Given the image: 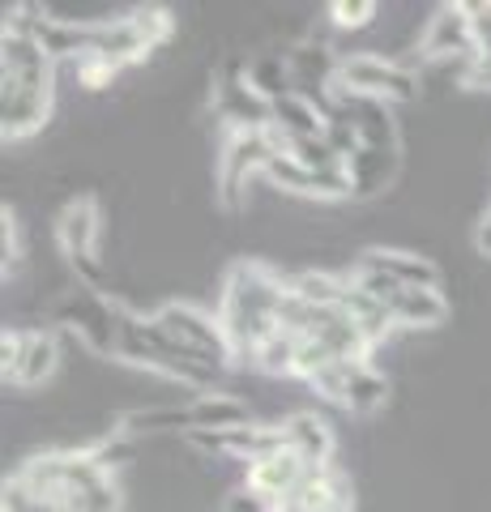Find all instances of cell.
<instances>
[{
	"label": "cell",
	"mask_w": 491,
	"mask_h": 512,
	"mask_svg": "<svg viewBox=\"0 0 491 512\" xmlns=\"http://www.w3.org/2000/svg\"><path fill=\"white\" fill-rule=\"evenodd\" d=\"M351 269H363V274L389 278L398 286H415V291H440V269L419 252H402V248H368L355 256Z\"/></svg>",
	"instance_id": "9a60e30c"
},
{
	"label": "cell",
	"mask_w": 491,
	"mask_h": 512,
	"mask_svg": "<svg viewBox=\"0 0 491 512\" xmlns=\"http://www.w3.org/2000/svg\"><path fill=\"white\" fill-rule=\"evenodd\" d=\"M342 167H346V180H351V197H376V192H385L393 180H398L402 158L389 154V150L359 146Z\"/></svg>",
	"instance_id": "d6986e66"
},
{
	"label": "cell",
	"mask_w": 491,
	"mask_h": 512,
	"mask_svg": "<svg viewBox=\"0 0 491 512\" xmlns=\"http://www.w3.org/2000/svg\"><path fill=\"white\" fill-rule=\"evenodd\" d=\"M22 487L60 512H120V483L90 448H56L22 461Z\"/></svg>",
	"instance_id": "7a4b0ae2"
},
{
	"label": "cell",
	"mask_w": 491,
	"mask_h": 512,
	"mask_svg": "<svg viewBox=\"0 0 491 512\" xmlns=\"http://www.w3.org/2000/svg\"><path fill=\"white\" fill-rule=\"evenodd\" d=\"M474 244H479V252H483V256H491V210L483 214L479 231H474Z\"/></svg>",
	"instance_id": "cb8c5ba5"
},
{
	"label": "cell",
	"mask_w": 491,
	"mask_h": 512,
	"mask_svg": "<svg viewBox=\"0 0 491 512\" xmlns=\"http://www.w3.org/2000/svg\"><path fill=\"white\" fill-rule=\"evenodd\" d=\"M312 470H316L312 461H304L299 453H291V448L282 444V448H274V453H265L261 461L244 466V487L265 495L269 504H278V500H287V495L304 483Z\"/></svg>",
	"instance_id": "2e32d148"
},
{
	"label": "cell",
	"mask_w": 491,
	"mask_h": 512,
	"mask_svg": "<svg viewBox=\"0 0 491 512\" xmlns=\"http://www.w3.org/2000/svg\"><path fill=\"white\" fill-rule=\"evenodd\" d=\"M338 90H351L380 103H406L419 94V73H410L406 64L385 60L376 52H355V56H342Z\"/></svg>",
	"instance_id": "ba28073f"
},
{
	"label": "cell",
	"mask_w": 491,
	"mask_h": 512,
	"mask_svg": "<svg viewBox=\"0 0 491 512\" xmlns=\"http://www.w3.org/2000/svg\"><path fill=\"white\" fill-rule=\"evenodd\" d=\"M214 111L223 124H231V133H265L269 128V103L248 86L244 60L227 64L214 82Z\"/></svg>",
	"instance_id": "7c38bea8"
},
{
	"label": "cell",
	"mask_w": 491,
	"mask_h": 512,
	"mask_svg": "<svg viewBox=\"0 0 491 512\" xmlns=\"http://www.w3.org/2000/svg\"><path fill=\"white\" fill-rule=\"evenodd\" d=\"M265 180H274L278 188H287V192H299V197H316V201H342V197H351V180H346V167H325V171H316V167L295 163V158H287V154H274V158H269Z\"/></svg>",
	"instance_id": "5bb4252c"
},
{
	"label": "cell",
	"mask_w": 491,
	"mask_h": 512,
	"mask_svg": "<svg viewBox=\"0 0 491 512\" xmlns=\"http://www.w3.org/2000/svg\"><path fill=\"white\" fill-rule=\"evenodd\" d=\"M282 299H287V274H278L261 261H240L227 274L218 320L227 329L235 363H252L257 350L278 333Z\"/></svg>",
	"instance_id": "3957f363"
},
{
	"label": "cell",
	"mask_w": 491,
	"mask_h": 512,
	"mask_svg": "<svg viewBox=\"0 0 491 512\" xmlns=\"http://www.w3.org/2000/svg\"><path fill=\"white\" fill-rule=\"evenodd\" d=\"M184 410H188V431H231V427L252 423L248 402H240V397H231V393H218V389L197 393Z\"/></svg>",
	"instance_id": "ffe728a7"
},
{
	"label": "cell",
	"mask_w": 491,
	"mask_h": 512,
	"mask_svg": "<svg viewBox=\"0 0 491 512\" xmlns=\"http://www.w3.org/2000/svg\"><path fill=\"white\" fill-rule=\"evenodd\" d=\"M325 13H329V22H334L338 30H363V26L376 22L380 5L376 0H334Z\"/></svg>",
	"instance_id": "44dd1931"
},
{
	"label": "cell",
	"mask_w": 491,
	"mask_h": 512,
	"mask_svg": "<svg viewBox=\"0 0 491 512\" xmlns=\"http://www.w3.org/2000/svg\"><path fill=\"white\" fill-rule=\"evenodd\" d=\"M325 111H334V116H342L346 124L355 128L359 146L398 154V120H393V103L363 99V94H351V90H334L329 94V103H325Z\"/></svg>",
	"instance_id": "8fae6325"
},
{
	"label": "cell",
	"mask_w": 491,
	"mask_h": 512,
	"mask_svg": "<svg viewBox=\"0 0 491 512\" xmlns=\"http://www.w3.org/2000/svg\"><path fill=\"white\" fill-rule=\"evenodd\" d=\"M419 52H423L427 64L474 60V56H479V39H474V22H470L466 5H440L432 18H427Z\"/></svg>",
	"instance_id": "4fadbf2b"
},
{
	"label": "cell",
	"mask_w": 491,
	"mask_h": 512,
	"mask_svg": "<svg viewBox=\"0 0 491 512\" xmlns=\"http://www.w3.org/2000/svg\"><path fill=\"white\" fill-rule=\"evenodd\" d=\"M0 512H60V508H52V504H39L35 495H30V491L22 487V478L13 474L9 483H5V504H0Z\"/></svg>",
	"instance_id": "7402d4cb"
},
{
	"label": "cell",
	"mask_w": 491,
	"mask_h": 512,
	"mask_svg": "<svg viewBox=\"0 0 491 512\" xmlns=\"http://www.w3.org/2000/svg\"><path fill=\"white\" fill-rule=\"evenodd\" d=\"M278 431H282V444L299 453L312 466H334V427H329L321 414L312 410H295L287 419H278Z\"/></svg>",
	"instance_id": "e0dca14e"
},
{
	"label": "cell",
	"mask_w": 491,
	"mask_h": 512,
	"mask_svg": "<svg viewBox=\"0 0 491 512\" xmlns=\"http://www.w3.org/2000/svg\"><path fill=\"white\" fill-rule=\"evenodd\" d=\"M56 60L43 52L35 35L5 30L0 35V133L5 141H26L52 116Z\"/></svg>",
	"instance_id": "6da1fadb"
},
{
	"label": "cell",
	"mask_w": 491,
	"mask_h": 512,
	"mask_svg": "<svg viewBox=\"0 0 491 512\" xmlns=\"http://www.w3.org/2000/svg\"><path fill=\"white\" fill-rule=\"evenodd\" d=\"M154 325L171 346L184 350V355H197V359L218 363V367L235 363L227 329H223V320H218L214 312L193 308V303H167V308L154 312Z\"/></svg>",
	"instance_id": "277c9868"
},
{
	"label": "cell",
	"mask_w": 491,
	"mask_h": 512,
	"mask_svg": "<svg viewBox=\"0 0 491 512\" xmlns=\"http://www.w3.org/2000/svg\"><path fill=\"white\" fill-rule=\"evenodd\" d=\"M278 154L274 137L265 133H231L223 154H218V188H223V201L231 205V210H240L244 201V184L252 180V175H265L269 158Z\"/></svg>",
	"instance_id": "30bf717a"
},
{
	"label": "cell",
	"mask_w": 491,
	"mask_h": 512,
	"mask_svg": "<svg viewBox=\"0 0 491 512\" xmlns=\"http://www.w3.org/2000/svg\"><path fill=\"white\" fill-rule=\"evenodd\" d=\"M351 278L359 291H368L376 303H385V312L393 316L398 329H436L449 320V299L440 291H415V286H398L389 278L363 274V269H351Z\"/></svg>",
	"instance_id": "52a82bcc"
},
{
	"label": "cell",
	"mask_w": 491,
	"mask_h": 512,
	"mask_svg": "<svg viewBox=\"0 0 491 512\" xmlns=\"http://www.w3.org/2000/svg\"><path fill=\"white\" fill-rule=\"evenodd\" d=\"M470 86H479V90H491V47H479V56H474V69H470Z\"/></svg>",
	"instance_id": "603a6c76"
},
{
	"label": "cell",
	"mask_w": 491,
	"mask_h": 512,
	"mask_svg": "<svg viewBox=\"0 0 491 512\" xmlns=\"http://www.w3.org/2000/svg\"><path fill=\"white\" fill-rule=\"evenodd\" d=\"M269 133L278 141L299 137H325V103L308 99V94H287V99L269 103Z\"/></svg>",
	"instance_id": "ac0fdd59"
},
{
	"label": "cell",
	"mask_w": 491,
	"mask_h": 512,
	"mask_svg": "<svg viewBox=\"0 0 491 512\" xmlns=\"http://www.w3.org/2000/svg\"><path fill=\"white\" fill-rule=\"evenodd\" d=\"M99 235H103V214L90 197H73L56 218V239L60 252L69 256V265L77 269V282L99 291L103 286V261H99Z\"/></svg>",
	"instance_id": "5b68a950"
},
{
	"label": "cell",
	"mask_w": 491,
	"mask_h": 512,
	"mask_svg": "<svg viewBox=\"0 0 491 512\" xmlns=\"http://www.w3.org/2000/svg\"><path fill=\"white\" fill-rule=\"evenodd\" d=\"M0 363H5V384H13V389H39L60 367V342L47 329H5Z\"/></svg>",
	"instance_id": "9c48e42d"
},
{
	"label": "cell",
	"mask_w": 491,
	"mask_h": 512,
	"mask_svg": "<svg viewBox=\"0 0 491 512\" xmlns=\"http://www.w3.org/2000/svg\"><path fill=\"white\" fill-rule=\"evenodd\" d=\"M308 384L321 397H329V402H338L342 410H351V414H376L380 406L389 402V380L380 376L368 359L329 363Z\"/></svg>",
	"instance_id": "8992f818"
}]
</instances>
